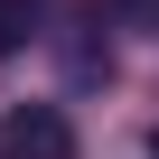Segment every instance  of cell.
<instances>
[{
  "label": "cell",
  "instance_id": "obj_1",
  "mask_svg": "<svg viewBox=\"0 0 159 159\" xmlns=\"http://www.w3.org/2000/svg\"><path fill=\"white\" fill-rule=\"evenodd\" d=\"M0 159H75V131L56 103H10L0 112Z\"/></svg>",
  "mask_w": 159,
  "mask_h": 159
},
{
  "label": "cell",
  "instance_id": "obj_2",
  "mask_svg": "<svg viewBox=\"0 0 159 159\" xmlns=\"http://www.w3.org/2000/svg\"><path fill=\"white\" fill-rule=\"evenodd\" d=\"M38 28H47V0H0V56H19Z\"/></svg>",
  "mask_w": 159,
  "mask_h": 159
},
{
  "label": "cell",
  "instance_id": "obj_3",
  "mask_svg": "<svg viewBox=\"0 0 159 159\" xmlns=\"http://www.w3.org/2000/svg\"><path fill=\"white\" fill-rule=\"evenodd\" d=\"M140 10H150V19H159V0H140Z\"/></svg>",
  "mask_w": 159,
  "mask_h": 159
},
{
  "label": "cell",
  "instance_id": "obj_4",
  "mask_svg": "<svg viewBox=\"0 0 159 159\" xmlns=\"http://www.w3.org/2000/svg\"><path fill=\"white\" fill-rule=\"evenodd\" d=\"M150 150H159V140H150Z\"/></svg>",
  "mask_w": 159,
  "mask_h": 159
}]
</instances>
